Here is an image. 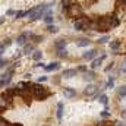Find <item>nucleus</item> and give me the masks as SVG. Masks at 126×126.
<instances>
[{
    "instance_id": "nucleus-1",
    "label": "nucleus",
    "mask_w": 126,
    "mask_h": 126,
    "mask_svg": "<svg viewBox=\"0 0 126 126\" xmlns=\"http://www.w3.org/2000/svg\"><path fill=\"white\" fill-rule=\"evenodd\" d=\"M31 91H32V95H34L37 100H46L48 95L51 94L46 87H43V85H40V84H32Z\"/></svg>"
},
{
    "instance_id": "nucleus-2",
    "label": "nucleus",
    "mask_w": 126,
    "mask_h": 126,
    "mask_svg": "<svg viewBox=\"0 0 126 126\" xmlns=\"http://www.w3.org/2000/svg\"><path fill=\"white\" fill-rule=\"evenodd\" d=\"M97 53H98V51H97V50H94V48H93V50H87V51L82 54V57H84L85 60H93L95 56H97Z\"/></svg>"
},
{
    "instance_id": "nucleus-3",
    "label": "nucleus",
    "mask_w": 126,
    "mask_h": 126,
    "mask_svg": "<svg viewBox=\"0 0 126 126\" xmlns=\"http://www.w3.org/2000/svg\"><path fill=\"white\" fill-rule=\"evenodd\" d=\"M84 93H85L87 95H94L95 93H97V85H94V84H88ZM95 95H97V94H95Z\"/></svg>"
},
{
    "instance_id": "nucleus-4",
    "label": "nucleus",
    "mask_w": 126,
    "mask_h": 126,
    "mask_svg": "<svg viewBox=\"0 0 126 126\" xmlns=\"http://www.w3.org/2000/svg\"><path fill=\"white\" fill-rule=\"evenodd\" d=\"M28 37H32V34H30V32H25V34H22V35H19V37H18V40H16V43H18V46H24Z\"/></svg>"
},
{
    "instance_id": "nucleus-5",
    "label": "nucleus",
    "mask_w": 126,
    "mask_h": 126,
    "mask_svg": "<svg viewBox=\"0 0 126 126\" xmlns=\"http://www.w3.org/2000/svg\"><path fill=\"white\" fill-rule=\"evenodd\" d=\"M54 47H56V50H57V51L66 50V41H64V40H57V41H56V44H54Z\"/></svg>"
},
{
    "instance_id": "nucleus-6",
    "label": "nucleus",
    "mask_w": 126,
    "mask_h": 126,
    "mask_svg": "<svg viewBox=\"0 0 126 126\" xmlns=\"http://www.w3.org/2000/svg\"><path fill=\"white\" fill-rule=\"evenodd\" d=\"M76 69H66V70H63V76L64 78H73L75 75H76Z\"/></svg>"
},
{
    "instance_id": "nucleus-7",
    "label": "nucleus",
    "mask_w": 126,
    "mask_h": 126,
    "mask_svg": "<svg viewBox=\"0 0 126 126\" xmlns=\"http://www.w3.org/2000/svg\"><path fill=\"white\" fill-rule=\"evenodd\" d=\"M104 57H106V56L103 54V56H100V57H97V59H94V60H93V64H91V67H93V69H95V67H98V66H100V64L103 63V60H104Z\"/></svg>"
},
{
    "instance_id": "nucleus-8",
    "label": "nucleus",
    "mask_w": 126,
    "mask_h": 126,
    "mask_svg": "<svg viewBox=\"0 0 126 126\" xmlns=\"http://www.w3.org/2000/svg\"><path fill=\"white\" fill-rule=\"evenodd\" d=\"M57 69H60V64L57 62H53V63H50L48 66H46V70L47 72H51V70H57Z\"/></svg>"
},
{
    "instance_id": "nucleus-9",
    "label": "nucleus",
    "mask_w": 126,
    "mask_h": 126,
    "mask_svg": "<svg viewBox=\"0 0 126 126\" xmlns=\"http://www.w3.org/2000/svg\"><path fill=\"white\" fill-rule=\"evenodd\" d=\"M109 22H110L111 28H114V27H117V25H119V18H117L116 15H113V16H109Z\"/></svg>"
},
{
    "instance_id": "nucleus-10",
    "label": "nucleus",
    "mask_w": 126,
    "mask_h": 126,
    "mask_svg": "<svg viewBox=\"0 0 126 126\" xmlns=\"http://www.w3.org/2000/svg\"><path fill=\"white\" fill-rule=\"evenodd\" d=\"M63 94H64V97H67V98H70V97H73V95H76V93H75V90H73V88H64V91H63Z\"/></svg>"
},
{
    "instance_id": "nucleus-11",
    "label": "nucleus",
    "mask_w": 126,
    "mask_h": 126,
    "mask_svg": "<svg viewBox=\"0 0 126 126\" xmlns=\"http://www.w3.org/2000/svg\"><path fill=\"white\" fill-rule=\"evenodd\" d=\"M117 4H119V6H117V12L126 13V1H119Z\"/></svg>"
},
{
    "instance_id": "nucleus-12",
    "label": "nucleus",
    "mask_w": 126,
    "mask_h": 126,
    "mask_svg": "<svg viewBox=\"0 0 126 126\" xmlns=\"http://www.w3.org/2000/svg\"><path fill=\"white\" fill-rule=\"evenodd\" d=\"M88 44H90V41H88L87 38H82V40H79V41L76 43V46H78V47H87Z\"/></svg>"
},
{
    "instance_id": "nucleus-13",
    "label": "nucleus",
    "mask_w": 126,
    "mask_h": 126,
    "mask_svg": "<svg viewBox=\"0 0 126 126\" xmlns=\"http://www.w3.org/2000/svg\"><path fill=\"white\" fill-rule=\"evenodd\" d=\"M117 94L119 97H126V85H122L117 88Z\"/></svg>"
},
{
    "instance_id": "nucleus-14",
    "label": "nucleus",
    "mask_w": 126,
    "mask_h": 126,
    "mask_svg": "<svg viewBox=\"0 0 126 126\" xmlns=\"http://www.w3.org/2000/svg\"><path fill=\"white\" fill-rule=\"evenodd\" d=\"M62 116H63V104L62 103H59V104H57V119L60 120Z\"/></svg>"
},
{
    "instance_id": "nucleus-15",
    "label": "nucleus",
    "mask_w": 126,
    "mask_h": 126,
    "mask_svg": "<svg viewBox=\"0 0 126 126\" xmlns=\"http://www.w3.org/2000/svg\"><path fill=\"white\" fill-rule=\"evenodd\" d=\"M84 78H85L87 81H93V79L95 78V73H94V72H91V70H90V72H85Z\"/></svg>"
},
{
    "instance_id": "nucleus-16",
    "label": "nucleus",
    "mask_w": 126,
    "mask_h": 126,
    "mask_svg": "<svg viewBox=\"0 0 126 126\" xmlns=\"http://www.w3.org/2000/svg\"><path fill=\"white\" fill-rule=\"evenodd\" d=\"M98 100H100V103L101 104H104V106H107V95H104V94H100V97H98Z\"/></svg>"
},
{
    "instance_id": "nucleus-17",
    "label": "nucleus",
    "mask_w": 126,
    "mask_h": 126,
    "mask_svg": "<svg viewBox=\"0 0 126 126\" xmlns=\"http://www.w3.org/2000/svg\"><path fill=\"white\" fill-rule=\"evenodd\" d=\"M119 46H120V44H119V41H111V43H110V48H111V50H114V51H117Z\"/></svg>"
},
{
    "instance_id": "nucleus-18",
    "label": "nucleus",
    "mask_w": 126,
    "mask_h": 126,
    "mask_svg": "<svg viewBox=\"0 0 126 126\" xmlns=\"http://www.w3.org/2000/svg\"><path fill=\"white\" fill-rule=\"evenodd\" d=\"M41 57H43V53H41V51H38V50L34 51V54H32V59H34V60H40Z\"/></svg>"
},
{
    "instance_id": "nucleus-19",
    "label": "nucleus",
    "mask_w": 126,
    "mask_h": 126,
    "mask_svg": "<svg viewBox=\"0 0 126 126\" xmlns=\"http://www.w3.org/2000/svg\"><path fill=\"white\" fill-rule=\"evenodd\" d=\"M32 50H34V47H32L31 44H28V46H25V47H24V53H25V54H30Z\"/></svg>"
},
{
    "instance_id": "nucleus-20",
    "label": "nucleus",
    "mask_w": 126,
    "mask_h": 126,
    "mask_svg": "<svg viewBox=\"0 0 126 126\" xmlns=\"http://www.w3.org/2000/svg\"><path fill=\"white\" fill-rule=\"evenodd\" d=\"M44 21H46V24L51 25V22H53V15H46V16H44Z\"/></svg>"
},
{
    "instance_id": "nucleus-21",
    "label": "nucleus",
    "mask_w": 126,
    "mask_h": 126,
    "mask_svg": "<svg viewBox=\"0 0 126 126\" xmlns=\"http://www.w3.org/2000/svg\"><path fill=\"white\" fill-rule=\"evenodd\" d=\"M116 122H100V125L98 126H114Z\"/></svg>"
},
{
    "instance_id": "nucleus-22",
    "label": "nucleus",
    "mask_w": 126,
    "mask_h": 126,
    "mask_svg": "<svg viewBox=\"0 0 126 126\" xmlns=\"http://www.w3.org/2000/svg\"><path fill=\"white\" fill-rule=\"evenodd\" d=\"M22 16H28V12H16V18H22Z\"/></svg>"
},
{
    "instance_id": "nucleus-23",
    "label": "nucleus",
    "mask_w": 126,
    "mask_h": 126,
    "mask_svg": "<svg viewBox=\"0 0 126 126\" xmlns=\"http://www.w3.org/2000/svg\"><path fill=\"white\" fill-rule=\"evenodd\" d=\"M47 30L54 34V32H57V27H54V25H48V28H47Z\"/></svg>"
},
{
    "instance_id": "nucleus-24",
    "label": "nucleus",
    "mask_w": 126,
    "mask_h": 126,
    "mask_svg": "<svg viewBox=\"0 0 126 126\" xmlns=\"http://www.w3.org/2000/svg\"><path fill=\"white\" fill-rule=\"evenodd\" d=\"M113 85H114V79H113V78H110V79H109V82H107V88H113Z\"/></svg>"
},
{
    "instance_id": "nucleus-25",
    "label": "nucleus",
    "mask_w": 126,
    "mask_h": 126,
    "mask_svg": "<svg viewBox=\"0 0 126 126\" xmlns=\"http://www.w3.org/2000/svg\"><path fill=\"white\" fill-rule=\"evenodd\" d=\"M107 41H109V37H101V38L98 40L100 44H104V43H107Z\"/></svg>"
},
{
    "instance_id": "nucleus-26",
    "label": "nucleus",
    "mask_w": 126,
    "mask_h": 126,
    "mask_svg": "<svg viewBox=\"0 0 126 126\" xmlns=\"http://www.w3.org/2000/svg\"><path fill=\"white\" fill-rule=\"evenodd\" d=\"M31 38L34 40V43H40V41L43 40V38H41V37H38V35H32Z\"/></svg>"
},
{
    "instance_id": "nucleus-27",
    "label": "nucleus",
    "mask_w": 126,
    "mask_h": 126,
    "mask_svg": "<svg viewBox=\"0 0 126 126\" xmlns=\"http://www.w3.org/2000/svg\"><path fill=\"white\" fill-rule=\"evenodd\" d=\"M57 54H59L60 57H66V56H67V51H66V50H62V51H57Z\"/></svg>"
},
{
    "instance_id": "nucleus-28",
    "label": "nucleus",
    "mask_w": 126,
    "mask_h": 126,
    "mask_svg": "<svg viewBox=\"0 0 126 126\" xmlns=\"http://www.w3.org/2000/svg\"><path fill=\"white\" fill-rule=\"evenodd\" d=\"M0 106H1V110H4V106H6V100H4V97H1V100H0Z\"/></svg>"
},
{
    "instance_id": "nucleus-29",
    "label": "nucleus",
    "mask_w": 126,
    "mask_h": 126,
    "mask_svg": "<svg viewBox=\"0 0 126 126\" xmlns=\"http://www.w3.org/2000/svg\"><path fill=\"white\" fill-rule=\"evenodd\" d=\"M120 70H122V72H125V73H126V59L123 60V62H122V66H120Z\"/></svg>"
},
{
    "instance_id": "nucleus-30",
    "label": "nucleus",
    "mask_w": 126,
    "mask_h": 126,
    "mask_svg": "<svg viewBox=\"0 0 126 126\" xmlns=\"http://www.w3.org/2000/svg\"><path fill=\"white\" fill-rule=\"evenodd\" d=\"M110 116V113L107 111V110H104V111H101V117H109Z\"/></svg>"
},
{
    "instance_id": "nucleus-31",
    "label": "nucleus",
    "mask_w": 126,
    "mask_h": 126,
    "mask_svg": "<svg viewBox=\"0 0 126 126\" xmlns=\"http://www.w3.org/2000/svg\"><path fill=\"white\" fill-rule=\"evenodd\" d=\"M120 116H122V119H123V120H126V109L120 111Z\"/></svg>"
},
{
    "instance_id": "nucleus-32",
    "label": "nucleus",
    "mask_w": 126,
    "mask_h": 126,
    "mask_svg": "<svg viewBox=\"0 0 126 126\" xmlns=\"http://www.w3.org/2000/svg\"><path fill=\"white\" fill-rule=\"evenodd\" d=\"M44 81H47V76H40L38 78V82H44Z\"/></svg>"
},
{
    "instance_id": "nucleus-33",
    "label": "nucleus",
    "mask_w": 126,
    "mask_h": 126,
    "mask_svg": "<svg viewBox=\"0 0 126 126\" xmlns=\"http://www.w3.org/2000/svg\"><path fill=\"white\" fill-rule=\"evenodd\" d=\"M10 43H12V41H10V40H9V38H7V40H4V41H3V44H4V46H10Z\"/></svg>"
},
{
    "instance_id": "nucleus-34",
    "label": "nucleus",
    "mask_w": 126,
    "mask_h": 126,
    "mask_svg": "<svg viewBox=\"0 0 126 126\" xmlns=\"http://www.w3.org/2000/svg\"><path fill=\"white\" fill-rule=\"evenodd\" d=\"M4 66H6V60L1 59V62H0V67H4Z\"/></svg>"
},
{
    "instance_id": "nucleus-35",
    "label": "nucleus",
    "mask_w": 126,
    "mask_h": 126,
    "mask_svg": "<svg viewBox=\"0 0 126 126\" xmlns=\"http://www.w3.org/2000/svg\"><path fill=\"white\" fill-rule=\"evenodd\" d=\"M79 70H81V72H85V70H87V67H85V66H81V67H79Z\"/></svg>"
},
{
    "instance_id": "nucleus-36",
    "label": "nucleus",
    "mask_w": 126,
    "mask_h": 126,
    "mask_svg": "<svg viewBox=\"0 0 126 126\" xmlns=\"http://www.w3.org/2000/svg\"><path fill=\"white\" fill-rule=\"evenodd\" d=\"M116 126H126V123H123V122H117V125Z\"/></svg>"
},
{
    "instance_id": "nucleus-37",
    "label": "nucleus",
    "mask_w": 126,
    "mask_h": 126,
    "mask_svg": "<svg viewBox=\"0 0 126 126\" xmlns=\"http://www.w3.org/2000/svg\"><path fill=\"white\" fill-rule=\"evenodd\" d=\"M111 67H113V64H110V66H107V67H106V72H109V70H110Z\"/></svg>"
}]
</instances>
